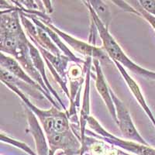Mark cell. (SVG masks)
<instances>
[{
    "instance_id": "1",
    "label": "cell",
    "mask_w": 155,
    "mask_h": 155,
    "mask_svg": "<svg viewBox=\"0 0 155 155\" xmlns=\"http://www.w3.org/2000/svg\"><path fill=\"white\" fill-rule=\"evenodd\" d=\"M84 2L87 5L88 11H89L91 20L95 23V27H96L98 34L102 40V49L106 52V54L111 58L113 61L118 62L124 68H127L129 70L132 71L133 72L143 76L147 79L155 81L154 71L143 68L134 63L132 60H130L126 54L125 52L123 51L120 44L115 41L113 36L110 34V33L109 32V28L105 27L103 23L99 19V17L97 16V15L95 14V12H94L89 2L84 1Z\"/></svg>"
},
{
    "instance_id": "2",
    "label": "cell",
    "mask_w": 155,
    "mask_h": 155,
    "mask_svg": "<svg viewBox=\"0 0 155 155\" xmlns=\"http://www.w3.org/2000/svg\"><path fill=\"white\" fill-rule=\"evenodd\" d=\"M87 124L92 130L95 131L96 134L86 130L85 132L92 134V136L98 137L100 140H103L112 146L121 148L124 151H128L135 155H155V148H153L150 145H144L142 143H137L132 140H122L110 134L92 116H89L87 120Z\"/></svg>"
},
{
    "instance_id": "3",
    "label": "cell",
    "mask_w": 155,
    "mask_h": 155,
    "mask_svg": "<svg viewBox=\"0 0 155 155\" xmlns=\"http://www.w3.org/2000/svg\"><path fill=\"white\" fill-rule=\"evenodd\" d=\"M110 93H111L112 99H113L115 108H116V124L120 127L123 136L129 140L134 141V142L144 145H149L136 128L130 114L125 105L116 96L112 89H110Z\"/></svg>"
},
{
    "instance_id": "4",
    "label": "cell",
    "mask_w": 155,
    "mask_h": 155,
    "mask_svg": "<svg viewBox=\"0 0 155 155\" xmlns=\"http://www.w3.org/2000/svg\"><path fill=\"white\" fill-rule=\"evenodd\" d=\"M47 138L50 151L52 153H54L57 150H61L66 155L81 154V143L71 130L63 133L54 131L47 136Z\"/></svg>"
},
{
    "instance_id": "5",
    "label": "cell",
    "mask_w": 155,
    "mask_h": 155,
    "mask_svg": "<svg viewBox=\"0 0 155 155\" xmlns=\"http://www.w3.org/2000/svg\"><path fill=\"white\" fill-rule=\"evenodd\" d=\"M43 21H44L43 23L46 24L49 28L54 30L59 37H61L64 41H65L71 47H72L78 53L85 55V56H87V58H92L94 59H96V60L106 61H109V56L101 48H96V46H94V45H90V44H86V43L79 41V40H77L71 36L65 34L64 32L61 31L58 28H57L56 27H54L52 23H49V22H51L49 21V19L43 20Z\"/></svg>"
},
{
    "instance_id": "6",
    "label": "cell",
    "mask_w": 155,
    "mask_h": 155,
    "mask_svg": "<svg viewBox=\"0 0 155 155\" xmlns=\"http://www.w3.org/2000/svg\"><path fill=\"white\" fill-rule=\"evenodd\" d=\"M3 83L6 86L9 87L12 92H14L23 100L25 106H27V108H29L36 116H37L38 119L41 122V124H42L44 132H45L47 136L54 132V116L56 114L57 111L60 110V109H57L56 107H53L50 110H41L39 108L36 107L33 103H31V102L27 99L26 95L23 93L19 88H16L15 85L7 82Z\"/></svg>"
},
{
    "instance_id": "7",
    "label": "cell",
    "mask_w": 155,
    "mask_h": 155,
    "mask_svg": "<svg viewBox=\"0 0 155 155\" xmlns=\"http://www.w3.org/2000/svg\"><path fill=\"white\" fill-rule=\"evenodd\" d=\"M0 64H1V68L5 70H6L8 72L10 73L13 76L19 78V79L22 80L24 82L27 83L31 86L34 87V88H37V89L41 90V92L44 93L45 97H47L48 100L51 101V103L58 109H61V107L59 105H58L55 102V101L51 98V95H48L45 91L42 88V87L39 85L37 81H34L33 78H31L30 75L27 74V72H25V70L21 67V65L19 64V62L13 58L7 56L4 53H1V58H0Z\"/></svg>"
},
{
    "instance_id": "8",
    "label": "cell",
    "mask_w": 155,
    "mask_h": 155,
    "mask_svg": "<svg viewBox=\"0 0 155 155\" xmlns=\"http://www.w3.org/2000/svg\"><path fill=\"white\" fill-rule=\"evenodd\" d=\"M93 64L94 67L95 68V72H96L95 87H96L97 92H99V95H101V98L104 101L105 104H106L110 115L113 117V120L116 123V112L114 102H113L111 93H110V89L111 88L108 86L104 74L102 72V68L100 66L99 61L94 59Z\"/></svg>"
},
{
    "instance_id": "9",
    "label": "cell",
    "mask_w": 155,
    "mask_h": 155,
    "mask_svg": "<svg viewBox=\"0 0 155 155\" xmlns=\"http://www.w3.org/2000/svg\"><path fill=\"white\" fill-rule=\"evenodd\" d=\"M116 64V68H118V70L120 71V74H122L124 79L125 80V81L127 82V85H128L129 88L130 90V92H132V94L134 95V96L135 97V99H137V101L138 102V103L140 104V106H141V108L143 109V111L145 112L147 116L149 117V119L150 120L151 123L153 124V127L155 128V117L153 116V113L150 110V107L148 106L146 100L144 99V96H143V93H142V91H141L140 88L138 83L135 81V80L131 77L130 74H128V72L127 71L124 67L122 64H120V63L116 61H113Z\"/></svg>"
},
{
    "instance_id": "10",
    "label": "cell",
    "mask_w": 155,
    "mask_h": 155,
    "mask_svg": "<svg viewBox=\"0 0 155 155\" xmlns=\"http://www.w3.org/2000/svg\"><path fill=\"white\" fill-rule=\"evenodd\" d=\"M25 107H26L25 110H26V113H27L29 128H30L31 134L34 137L38 155H49V146L47 143L42 129L40 127V124L37 122L35 114L27 106H25Z\"/></svg>"
},
{
    "instance_id": "11",
    "label": "cell",
    "mask_w": 155,
    "mask_h": 155,
    "mask_svg": "<svg viewBox=\"0 0 155 155\" xmlns=\"http://www.w3.org/2000/svg\"><path fill=\"white\" fill-rule=\"evenodd\" d=\"M92 61V58H88V66H87V76L86 82H85V93H84V99H83L82 108L81 109V116H80V124H81V146L85 140L86 131L85 126L87 124V120L89 117V89H90V63Z\"/></svg>"
},
{
    "instance_id": "12",
    "label": "cell",
    "mask_w": 155,
    "mask_h": 155,
    "mask_svg": "<svg viewBox=\"0 0 155 155\" xmlns=\"http://www.w3.org/2000/svg\"><path fill=\"white\" fill-rule=\"evenodd\" d=\"M29 48H30V56H31L32 61H33V63H34V66H35L36 69L39 71V73L41 74V75L42 76L43 79H44V82H45V85H46L47 88L49 89L50 92H51L52 95L54 97H56L58 101L59 102L61 106H63V108L65 109V107L62 103L60 97L58 96V95L57 94V92H55L54 90L53 89V88L51 87V85H50L49 81H48V78L46 76V73H45V69H44V61H43L42 58H41V54H40V52L38 51L37 48H36L30 42H29Z\"/></svg>"
},
{
    "instance_id": "13",
    "label": "cell",
    "mask_w": 155,
    "mask_h": 155,
    "mask_svg": "<svg viewBox=\"0 0 155 155\" xmlns=\"http://www.w3.org/2000/svg\"><path fill=\"white\" fill-rule=\"evenodd\" d=\"M88 2L101 22L105 27L109 28V23L112 19V14L107 5L100 0H92Z\"/></svg>"
},
{
    "instance_id": "14",
    "label": "cell",
    "mask_w": 155,
    "mask_h": 155,
    "mask_svg": "<svg viewBox=\"0 0 155 155\" xmlns=\"http://www.w3.org/2000/svg\"><path fill=\"white\" fill-rule=\"evenodd\" d=\"M134 2V5L130 6V5L127 4L125 2H121L120 4V7H121L122 9H124V10L127 11V12H134L135 14L138 15V16L143 17V19H145L148 23H150V26L153 27V30L155 31V18L153 16H152L151 15H150L148 12H147L146 11L143 10V9L140 5L138 1H133Z\"/></svg>"
},
{
    "instance_id": "15",
    "label": "cell",
    "mask_w": 155,
    "mask_h": 155,
    "mask_svg": "<svg viewBox=\"0 0 155 155\" xmlns=\"http://www.w3.org/2000/svg\"><path fill=\"white\" fill-rule=\"evenodd\" d=\"M54 130L57 132H67L71 127L68 122V115L58 110L54 116Z\"/></svg>"
},
{
    "instance_id": "16",
    "label": "cell",
    "mask_w": 155,
    "mask_h": 155,
    "mask_svg": "<svg viewBox=\"0 0 155 155\" xmlns=\"http://www.w3.org/2000/svg\"><path fill=\"white\" fill-rule=\"evenodd\" d=\"M1 140L2 141H5L7 143H10V144L13 145V146L16 147H19L22 150H25V152L28 153L30 155H38L36 154L34 152H33V150L27 146V144H25L24 143H22V142H19V141L16 140L14 139H11V138L8 137L7 136H5L3 134H1Z\"/></svg>"
},
{
    "instance_id": "17",
    "label": "cell",
    "mask_w": 155,
    "mask_h": 155,
    "mask_svg": "<svg viewBox=\"0 0 155 155\" xmlns=\"http://www.w3.org/2000/svg\"><path fill=\"white\" fill-rule=\"evenodd\" d=\"M138 2L143 10L155 18V0H140Z\"/></svg>"
}]
</instances>
